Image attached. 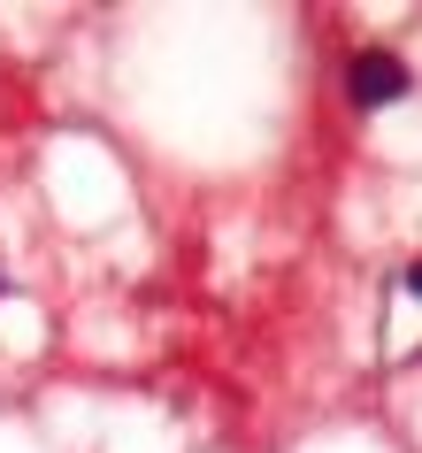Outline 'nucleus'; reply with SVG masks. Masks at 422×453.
Segmentation results:
<instances>
[{
    "label": "nucleus",
    "instance_id": "nucleus-1",
    "mask_svg": "<svg viewBox=\"0 0 422 453\" xmlns=\"http://www.w3.org/2000/svg\"><path fill=\"white\" fill-rule=\"evenodd\" d=\"M346 85H353V108H392V100H407V62H399L392 47H361L353 54V70H346Z\"/></svg>",
    "mask_w": 422,
    "mask_h": 453
},
{
    "label": "nucleus",
    "instance_id": "nucleus-2",
    "mask_svg": "<svg viewBox=\"0 0 422 453\" xmlns=\"http://www.w3.org/2000/svg\"><path fill=\"white\" fill-rule=\"evenodd\" d=\"M407 292H415V300H422V262H415V269H407Z\"/></svg>",
    "mask_w": 422,
    "mask_h": 453
}]
</instances>
